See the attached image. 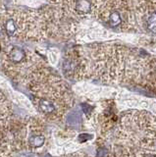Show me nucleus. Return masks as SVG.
<instances>
[{"mask_svg":"<svg viewBox=\"0 0 156 157\" xmlns=\"http://www.w3.org/2000/svg\"><path fill=\"white\" fill-rule=\"evenodd\" d=\"M38 106H40V111L46 115L52 114V113L54 112L56 109L54 103L50 100H48V99H40V103H38Z\"/></svg>","mask_w":156,"mask_h":157,"instance_id":"obj_4","label":"nucleus"},{"mask_svg":"<svg viewBox=\"0 0 156 157\" xmlns=\"http://www.w3.org/2000/svg\"><path fill=\"white\" fill-rule=\"evenodd\" d=\"M115 134V149L110 157H156V117L151 113L127 112Z\"/></svg>","mask_w":156,"mask_h":157,"instance_id":"obj_1","label":"nucleus"},{"mask_svg":"<svg viewBox=\"0 0 156 157\" xmlns=\"http://www.w3.org/2000/svg\"><path fill=\"white\" fill-rule=\"evenodd\" d=\"M16 29H17V26L15 22H14L12 19L8 20L5 24V31L8 36H13V34L16 33Z\"/></svg>","mask_w":156,"mask_h":157,"instance_id":"obj_7","label":"nucleus"},{"mask_svg":"<svg viewBox=\"0 0 156 157\" xmlns=\"http://www.w3.org/2000/svg\"><path fill=\"white\" fill-rule=\"evenodd\" d=\"M45 137L43 136H32L30 140V144L33 147H40L44 144Z\"/></svg>","mask_w":156,"mask_h":157,"instance_id":"obj_6","label":"nucleus"},{"mask_svg":"<svg viewBox=\"0 0 156 157\" xmlns=\"http://www.w3.org/2000/svg\"><path fill=\"white\" fill-rule=\"evenodd\" d=\"M25 56H26V54H25V52H24L23 49H21V48H15L14 50L11 51V54H10L11 60L15 63L21 62Z\"/></svg>","mask_w":156,"mask_h":157,"instance_id":"obj_5","label":"nucleus"},{"mask_svg":"<svg viewBox=\"0 0 156 157\" xmlns=\"http://www.w3.org/2000/svg\"><path fill=\"white\" fill-rule=\"evenodd\" d=\"M103 23L120 32H131L136 29L131 0H105L99 8Z\"/></svg>","mask_w":156,"mask_h":157,"instance_id":"obj_2","label":"nucleus"},{"mask_svg":"<svg viewBox=\"0 0 156 157\" xmlns=\"http://www.w3.org/2000/svg\"><path fill=\"white\" fill-rule=\"evenodd\" d=\"M0 49H1V47H0Z\"/></svg>","mask_w":156,"mask_h":157,"instance_id":"obj_8","label":"nucleus"},{"mask_svg":"<svg viewBox=\"0 0 156 157\" xmlns=\"http://www.w3.org/2000/svg\"><path fill=\"white\" fill-rule=\"evenodd\" d=\"M136 27L145 33L156 34V0H131Z\"/></svg>","mask_w":156,"mask_h":157,"instance_id":"obj_3","label":"nucleus"}]
</instances>
